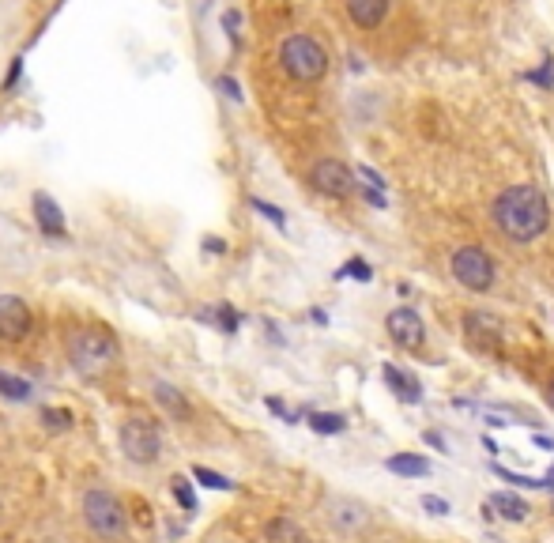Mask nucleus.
<instances>
[{
	"label": "nucleus",
	"mask_w": 554,
	"mask_h": 543,
	"mask_svg": "<svg viewBox=\"0 0 554 543\" xmlns=\"http://www.w3.org/2000/svg\"><path fill=\"white\" fill-rule=\"evenodd\" d=\"M453 276L468 291H490V283H494V261L479 246H464L453 253Z\"/></svg>",
	"instance_id": "nucleus-6"
},
{
	"label": "nucleus",
	"mask_w": 554,
	"mask_h": 543,
	"mask_svg": "<svg viewBox=\"0 0 554 543\" xmlns=\"http://www.w3.org/2000/svg\"><path fill=\"white\" fill-rule=\"evenodd\" d=\"M389 4L392 0H343L347 16H351V23H355L359 31H374V27H381L385 16H389Z\"/></svg>",
	"instance_id": "nucleus-11"
},
{
	"label": "nucleus",
	"mask_w": 554,
	"mask_h": 543,
	"mask_svg": "<svg viewBox=\"0 0 554 543\" xmlns=\"http://www.w3.org/2000/svg\"><path fill=\"white\" fill-rule=\"evenodd\" d=\"M279 65H283V72H287L291 80L317 83L328 72V53L317 38H310V34H291V38H283V46H279Z\"/></svg>",
	"instance_id": "nucleus-3"
},
{
	"label": "nucleus",
	"mask_w": 554,
	"mask_h": 543,
	"mask_svg": "<svg viewBox=\"0 0 554 543\" xmlns=\"http://www.w3.org/2000/svg\"><path fill=\"white\" fill-rule=\"evenodd\" d=\"M385 329H389V336L396 340L400 347H408V351H415V347L423 344V336H426V325H423V317L415 310H392L389 313V321H385Z\"/></svg>",
	"instance_id": "nucleus-9"
},
{
	"label": "nucleus",
	"mask_w": 554,
	"mask_h": 543,
	"mask_svg": "<svg viewBox=\"0 0 554 543\" xmlns=\"http://www.w3.org/2000/svg\"><path fill=\"white\" fill-rule=\"evenodd\" d=\"M196 479H200L204 487H215V491H230V479L215 476V472H208V468H196Z\"/></svg>",
	"instance_id": "nucleus-24"
},
{
	"label": "nucleus",
	"mask_w": 554,
	"mask_h": 543,
	"mask_svg": "<svg viewBox=\"0 0 554 543\" xmlns=\"http://www.w3.org/2000/svg\"><path fill=\"white\" fill-rule=\"evenodd\" d=\"M464 332L472 336L479 347H487V351H498L502 347V321L498 317H490V313H468L464 317Z\"/></svg>",
	"instance_id": "nucleus-10"
},
{
	"label": "nucleus",
	"mask_w": 554,
	"mask_h": 543,
	"mask_svg": "<svg viewBox=\"0 0 554 543\" xmlns=\"http://www.w3.org/2000/svg\"><path fill=\"white\" fill-rule=\"evenodd\" d=\"M31 332V306L19 295H0V340H23Z\"/></svg>",
	"instance_id": "nucleus-8"
},
{
	"label": "nucleus",
	"mask_w": 554,
	"mask_h": 543,
	"mask_svg": "<svg viewBox=\"0 0 554 543\" xmlns=\"http://www.w3.org/2000/svg\"><path fill=\"white\" fill-rule=\"evenodd\" d=\"M359 178L366 181V185H370V189H381V193H385V185H389V181L381 178V174H377V170H370V166H359Z\"/></svg>",
	"instance_id": "nucleus-27"
},
{
	"label": "nucleus",
	"mask_w": 554,
	"mask_h": 543,
	"mask_svg": "<svg viewBox=\"0 0 554 543\" xmlns=\"http://www.w3.org/2000/svg\"><path fill=\"white\" fill-rule=\"evenodd\" d=\"M42 419H46L49 430H65L68 423H72V412H65V408H57V412H53V408H46V412H42Z\"/></svg>",
	"instance_id": "nucleus-22"
},
{
	"label": "nucleus",
	"mask_w": 554,
	"mask_h": 543,
	"mask_svg": "<svg viewBox=\"0 0 554 543\" xmlns=\"http://www.w3.org/2000/svg\"><path fill=\"white\" fill-rule=\"evenodd\" d=\"M385 381H389L392 389H396V396H404L408 404H419V400H423V385L411 378V374H404V370L385 366Z\"/></svg>",
	"instance_id": "nucleus-13"
},
{
	"label": "nucleus",
	"mask_w": 554,
	"mask_h": 543,
	"mask_svg": "<svg viewBox=\"0 0 554 543\" xmlns=\"http://www.w3.org/2000/svg\"><path fill=\"white\" fill-rule=\"evenodd\" d=\"M426 442H430V445H434V449H445V442H441V438H438V434H430V430H426Z\"/></svg>",
	"instance_id": "nucleus-30"
},
{
	"label": "nucleus",
	"mask_w": 554,
	"mask_h": 543,
	"mask_svg": "<svg viewBox=\"0 0 554 543\" xmlns=\"http://www.w3.org/2000/svg\"><path fill=\"white\" fill-rule=\"evenodd\" d=\"M268 543H310V540H306V532L294 525L291 517H276V521H268Z\"/></svg>",
	"instance_id": "nucleus-15"
},
{
	"label": "nucleus",
	"mask_w": 554,
	"mask_h": 543,
	"mask_svg": "<svg viewBox=\"0 0 554 543\" xmlns=\"http://www.w3.org/2000/svg\"><path fill=\"white\" fill-rule=\"evenodd\" d=\"M547 396H551V404H554V381H551V393H547Z\"/></svg>",
	"instance_id": "nucleus-31"
},
{
	"label": "nucleus",
	"mask_w": 554,
	"mask_h": 543,
	"mask_svg": "<svg viewBox=\"0 0 554 543\" xmlns=\"http://www.w3.org/2000/svg\"><path fill=\"white\" fill-rule=\"evenodd\" d=\"M34 219H38V227L42 234L49 238H65V212H61V204L49 197V193H34Z\"/></svg>",
	"instance_id": "nucleus-12"
},
{
	"label": "nucleus",
	"mask_w": 554,
	"mask_h": 543,
	"mask_svg": "<svg viewBox=\"0 0 554 543\" xmlns=\"http://www.w3.org/2000/svg\"><path fill=\"white\" fill-rule=\"evenodd\" d=\"M208 317H215V321L223 325V332H234V329H238V313L230 310V306H219V310L208 313Z\"/></svg>",
	"instance_id": "nucleus-26"
},
{
	"label": "nucleus",
	"mask_w": 554,
	"mask_h": 543,
	"mask_svg": "<svg viewBox=\"0 0 554 543\" xmlns=\"http://www.w3.org/2000/svg\"><path fill=\"white\" fill-rule=\"evenodd\" d=\"M423 510L434 513V517H441V513H449V506H445L441 498H434V494H426V498H423Z\"/></svg>",
	"instance_id": "nucleus-28"
},
{
	"label": "nucleus",
	"mask_w": 554,
	"mask_h": 543,
	"mask_svg": "<svg viewBox=\"0 0 554 543\" xmlns=\"http://www.w3.org/2000/svg\"><path fill=\"white\" fill-rule=\"evenodd\" d=\"M0 396H8V400H27V396H31V381L12 378V374L0 370Z\"/></svg>",
	"instance_id": "nucleus-19"
},
{
	"label": "nucleus",
	"mask_w": 554,
	"mask_h": 543,
	"mask_svg": "<svg viewBox=\"0 0 554 543\" xmlns=\"http://www.w3.org/2000/svg\"><path fill=\"white\" fill-rule=\"evenodd\" d=\"M487 510H494L498 517H506V521H524L528 517V506H524L521 498H513V494H490Z\"/></svg>",
	"instance_id": "nucleus-14"
},
{
	"label": "nucleus",
	"mask_w": 554,
	"mask_h": 543,
	"mask_svg": "<svg viewBox=\"0 0 554 543\" xmlns=\"http://www.w3.org/2000/svg\"><path fill=\"white\" fill-rule=\"evenodd\" d=\"M68 362L83 378H98L117 362V340L102 329H80L68 336Z\"/></svg>",
	"instance_id": "nucleus-2"
},
{
	"label": "nucleus",
	"mask_w": 554,
	"mask_h": 543,
	"mask_svg": "<svg viewBox=\"0 0 554 543\" xmlns=\"http://www.w3.org/2000/svg\"><path fill=\"white\" fill-rule=\"evenodd\" d=\"M310 185L317 193H325V197H351V193L359 189L351 166L340 163V159H321V163H313Z\"/></svg>",
	"instance_id": "nucleus-7"
},
{
	"label": "nucleus",
	"mask_w": 554,
	"mask_h": 543,
	"mask_svg": "<svg viewBox=\"0 0 554 543\" xmlns=\"http://www.w3.org/2000/svg\"><path fill=\"white\" fill-rule=\"evenodd\" d=\"M336 276H340V280H343V276H355V280H362V283H370V280H374V272H370V264L359 261V257H355V261H347V264H343V268H340V272H336Z\"/></svg>",
	"instance_id": "nucleus-21"
},
{
	"label": "nucleus",
	"mask_w": 554,
	"mask_h": 543,
	"mask_svg": "<svg viewBox=\"0 0 554 543\" xmlns=\"http://www.w3.org/2000/svg\"><path fill=\"white\" fill-rule=\"evenodd\" d=\"M332 525L336 528L366 525V506H359V502H336V506H332Z\"/></svg>",
	"instance_id": "nucleus-16"
},
{
	"label": "nucleus",
	"mask_w": 554,
	"mask_h": 543,
	"mask_svg": "<svg viewBox=\"0 0 554 543\" xmlns=\"http://www.w3.org/2000/svg\"><path fill=\"white\" fill-rule=\"evenodd\" d=\"M155 396H159V404H163L166 412H174L178 415V419H185V415H189V404H185V396L178 393V389H174V385H155Z\"/></svg>",
	"instance_id": "nucleus-18"
},
{
	"label": "nucleus",
	"mask_w": 554,
	"mask_h": 543,
	"mask_svg": "<svg viewBox=\"0 0 554 543\" xmlns=\"http://www.w3.org/2000/svg\"><path fill=\"white\" fill-rule=\"evenodd\" d=\"M389 472H400V476H430V461L400 453V457H389Z\"/></svg>",
	"instance_id": "nucleus-17"
},
{
	"label": "nucleus",
	"mask_w": 554,
	"mask_h": 543,
	"mask_svg": "<svg viewBox=\"0 0 554 543\" xmlns=\"http://www.w3.org/2000/svg\"><path fill=\"white\" fill-rule=\"evenodd\" d=\"M83 517H87V525L95 528L102 540H121V536H125V528H129L121 502L106 491H87L83 494Z\"/></svg>",
	"instance_id": "nucleus-4"
},
{
	"label": "nucleus",
	"mask_w": 554,
	"mask_h": 543,
	"mask_svg": "<svg viewBox=\"0 0 554 543\" xmlns=\"http://www.w3.org/2000/svg\"><path fill=\"white\" fill-rule=\"evenodd\" d=\"M121 449L129 453V461L136 464H155L159 453H163V438H159V427L147 423V419H129L121 427Z\"/></svg>",
	"instance_id": "nucleus-5"
},
{
	"label": "nucleus",
	"mask_w": 554,
	"mask_h": 543,
	"mask_svg": "<svg viewBox=\"0 0 554 543\" xmlns=\"http://www.w3.org/2000/svg\"><path fill=\"white\" fill-rule=\"evenodd\" d=\"M219 91H223V95H227V99H242V87H238V83L230 80V76H223V80H219Z\"/></svg>",
	"instance_id": "nucleus-29"
},
{
	"label": "nucleus",
	"mask_w": 554,
	"mask_h": 543,
	"mask_svg": "<svg viewBox=\"0 0 554 543\" xmlns=\"http://www.w3.org/2000/svg\"><path fill=\"white\" fill-rule=\"evenodd\" d=\"M174 494H178V502L185 506V510H196V498H193V491H189V479L174 476Z\"/></svg>",
	"instance_id": "nucleus-23"
},
{
	"label": "nucleus",
	"mask_w": 554,
	"mask_h": 543,
	"mask_svg": "<svg viewBox=\"0 0 554 543\" xmlns=\"http://www.w3.org/2000/svg\"><path fill=\"white\" fill-rule=\"evenodd\" d=\"M249 204H253V208H257V212H261L264 219H272L276 227H287V219H283V212H279L276 204H264V200H249Z\"/></svg>",
	"instance_id": "nucleus-25"
},
{
	"label": "nucleus",
	"mask_w": 554,
	"mask_h": 543,
	"mask_svg": "<svg viewBox=\"0 0 554 543\" xmlns=\"http://www.w3.org/2000/svg\"><path fill=\"white\" fill-rule=\"evenodd\" d=\"M490 215H494L498 231L506 234L509 242H536L539 234L551 227V204L536 185L502 189L490 204Z\"/></svg>",
	"instance_id": "nucleus-1"
},
{
	"label": "nucleus",
	"mask_w": 554,
	"mask_h": 543,
	"mask_svg": "<svg viewBox=\"0 0 554 543\" xmlns=\"http://www.w3.org/2000/svg\"><path fill=\"white\" fill-rule=\"evenodd\" d=\"M310 427L317 434H340L343 430V415H321V412H310Z\"/></svg>",
	"instance_id": "nucleus-20"
}]
</instances>
